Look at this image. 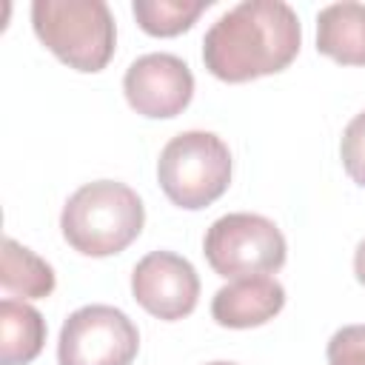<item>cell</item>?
<instances>
[{"mask_svg":"<svg viewBox=\"0 0 365 365\" xmlns=\"http://www.w3.org/2000/svg\"><path fill=\"white\" fill-rule=\"evenodd\" d=\"M297 11L282 0H245L202 37V63L222 83H248L288 68L299 51Z\"/></svg>","mask_w":365,"mask_h":365,"instance_id":"cell-1","label":"cell"},{"mask_svg":"<svg viewBox=\"0 0 365 365\" xmlns=\"http://www.w3.org/2000/svg\"><path fill=\"white\" fill-rule=\"evenodd\" d=\"M145 208L134 188L117 180L80 185L63 205L60 231L66 242L86 257H111L125 251L143 231Z\"/></svg>","mask_w":365,"mask_h":365,"instance_id":"cell-2","label":"cell"},{"mask_svg":"<svg viewBox=\"0 0 365 365\" xmlns=\"http://www.w3.org/2000/svg\"><path fill=\"white\" fill-rule=\"evenodd\" d=\"M31 26L37 40L74 71H103L114 57L117 29L103 0H34Z\"/></svg>","mask_w":365,"mask_h":365,"instance_id":"cell-3","label":"cell"},{"mask_svg":"<svg viewBox=\"0 0 365 365\" xmlns=\"http://www.w3.org/2000/svg\"><path fill=\"white\" fill-rule=\"evenodd\" d=\"M157 180L174 205L200 211L225 194L231 182V151L214 131H182L160 151Z\"/></svg>","mask_w":365,"mask_h":365,"instance_id":"cell-4","label":"cell"},{"mask_svg":"<svg viewBox=\"0 0 365 365\" xmlns=\"http://www.w3.org/2000/svg\"><path fill=\"white\" fill-rule=\"evenodd\" d=\"M282 231L259 214H225L211 222L202 240V254L214 274L225 279L268 277L285 265Z\"/></svg>","mask_w":365,"mask_h":365,"instance_id":"cell-5","label":"cell"},{"mask_svg":"<svg viewBox=\"0 0 365 365\" xmlns=\"http://www.w3.org/2000/svg\"><path fill=\"white\" fill-rule=\"evenodd\" d=\"M137 351V325L114 305H83L60 328V365H131Z\"/></svg>","mask_w":365,"mask_h":365,"instance_id":"cell-6","label":"cell"},{"mask_svg":"<svg viewBox=\"0 0 365 365\" xmlns=\"http://www.w3.org/2000/svg\"><path fill=\"white\" fill-rule=\"evenodd\" d=\"M123 91L128 106L151 120H171L182 114V108L194 97V74L177 54L154 51L137 57L125 77Z\"/></svg>","mask_w":365,"mask_h":365,"instance_id":"cell-7","label":"cell"},{"mask_svg":"<svg viewBox=\"0 0 365 365\" xmlns=\"http://www.w3.org/2000/svg\"><path fill=\"white\" fill-rule=\"evenodd\" d=\"M131 294L151 317L174 322L197 308L200 277L185 257L174 251H151L131 271Z\"/></svg>","mask_w":365,"mask_h":365,"instance_id":"cell-8","label":"cell"},{"mask_svg":"<svg viewBox=\"0 0 365 365\" xmlns=\"http://www.w3.org/2000/svg\"><path fill=\"white\" fill-rule=\"evenodd\" d=\"M285 305V288L274 277H242L222 285L211 299V317L222 328H257Z\"/></svg>","mask_w":365,"mask_h":365,"instance_id":"cell-9","label":"cell"},{"mask_svg":"<svg viewBox=\"0 0 365 365\" xmlns=\"http://www.w3.org/2000/svg\"><path fill=\"white\" fill-rule=\"evenodd\" d=\"M317 51L342 66H365V3L325 6L317 14Z\"/></svg>","mask_w":365,"mask_h":365,"instance_id":"cell-10","label":"cell"},{"mask_svg":"<svg viewBox=\"0 0 365 365\" xmlns=\"http://www.w3.org/2000/svg\"><path fill=\"white\" fill-rule=\"evenodd\" d=\"M46 342V319L23 299L0 302V365H29Z\"/></svg>","mask_w":365,"mask_h":365,"instance_id":"cell-11","label":"cell"},{"mask_svg":"<svg viewBox=\"0 0 365 365\" xmlns=\"http://www.w3.org/2000/svg\"><path fill=\"white\" fill-rule=\"evenodd\" d=\"M54 271L46 259H40L31 248L20 245L17 240H3L0 254V285L9 297L23 299H43L54 291Z\"/></svg>","mask_w":365,"mask_h":365,"instance_id":"cell-12","label":"cell"},{"mask_svg":"<svg viewBox=\"0 0 365 365\" xmlns=\"http://www.w3.org/2000/svg\"><path fill=\"white\" fill-rule=\"evenodd\" d=\"M208 6V0H134L131 11L145 34L177 37L188 31Z\"/></svg>","mask_w":365,"mask_h":365,"instance_id":"cell-13","label":"cell"},{"mask_svg":"<svg viewBox=\"0 0 365 365\" xmlns=\"http://www.w3.org/2000/svg\"><path fill=\"white\" fill-rule=\"evenodd\" d=\"M339 157L348 171V177L356 185H365V111H359L342 131Z\"/></svg>","mask_w":365,"mask_h":365,"instance_id":"cell-14","label":"cell"},{"mask_svg":"<svg viewBox=\"0 0 365 365\" xmlns=\"http://www.w3.org/2000/svg\"><path fill=\"white\" fill-rule=\"evenodd\" d=\"M328 365H365V325H345L328 339Z\"/></svg>","mask_w":365,"mask_h":365,"instance_id":"cell-15","label":"cell"},{"mask_svg":"<svg viewBox=\"0 0 365 365\" xmlns=\"http://www.w3.org/2000/svg\"><path fill=\"white\" fill-rule=\"evenodd\" d=\"M354 274H356V279L365 285V240L356 245V254H354Z\"/></svg>","mask_w":365,"mask_h":365,"instance_id":"cell-16","label":"cell"},{"mask_svg":"<svg viewBox=\"0 0 365 365\" xmlns=\"http://www.w3.org/2000/svg\"><path fill=\"white\" fill-rule=\"evenodd\" d=\"M208 365H234V362H208Z\"/></svg>","mask_w":365,"mask_h":365,"instance_id":"cell-17","label":"cell"}]
</instances>
